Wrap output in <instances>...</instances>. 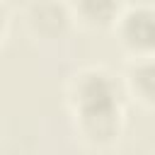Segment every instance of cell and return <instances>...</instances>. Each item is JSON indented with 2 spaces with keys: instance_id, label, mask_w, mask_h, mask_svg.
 <instances>
[{
  "instance_id": "7a4b0ae2",
  "label": "cell",
  "mask_w": 155,
  "mask_h": 155,
  "mask_svg": "<svg viewBox=\"0 0 155 155\" xmlns=\"http://www.w3.org/2000/svg\"><path fill=\"white\" fill-rule=\"evenodd\" d=\"M116 29L121 41L133 53H155V7L153 5H133L124 10L116 19Z\"/></svg>"
},
{
  "instance_id": "3957f363",
  "label": "cell",
  "mask_w": 155,
  "mask_h": 155,
  "mask_svg": "<svg viewBox=\"0 0 155 155\" xmlns=\"http://www.w3.org/2000/svg\"><path fill=\"white\" fill-rule=\"evenodd\" d=\"M27 22L36 36L56 39V36L65 34V29L70 24V12L65 5H61L56 0H36L27 12Z\"/></svg>"
},
{
  "instance_id": "6da1fadb",
  "label": "cell",
  "mask_w": 155,
  "mask_h": 155,
  "mask_svg": "<svg viewBox=\"0 0 155 155\" xmlns=\"http://www.w3.org/2000/svg\"><path fill=\"white\" fill-rule=\"evenodd\" d=\"M70 107L82 136L92 143H111L121 133L124 102L116 80L104 68H85L70 82Z\"/></svg>"
},
{
  "instance_id": "277c9868",
  "label": "cell",
  "mask_w": 155,
  "mask_h": 155,
  "mask_svg": "<svg viewBox=\"0 0 155 155\" xmlns=\"http://www.w3.org/2000/svg\"><path fill=\"white\" fill-rule=\"evenodd\" d=\"M131 92L143 102L155 107V53H140L126 70Z\"/></svg>"
},
{
  "instance_id": "5b68a950",
  "label": "cell",
  "mask_w": 155,
  "mask_h": 155,
  "mask_svg": "<svg viewBox=\"0 0 155 155\" xmlns=\"http://www.w3.org/2000/svg\"><path fill=\"white\" fill-rule=\"evenodd\" d=\"M70 7L90 27H104L121 15V0H70Z\"/></svg>"
}]
</instances>
